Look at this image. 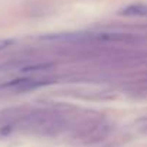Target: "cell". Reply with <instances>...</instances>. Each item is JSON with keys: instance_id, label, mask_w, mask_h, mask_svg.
I'll use <instances>...</instances> for the list:
<instances>
[{"instance_id": "cell-4", "label": "cell", "mask_w": 147, "mask_h": 147, "mask_svg": "<svg viewBox=\"0 0 147 147\" xmlns=\"http://www.w3.org/2000/svg\"><path fill=\"white\" fill-rule=\"evenodd\" d=\"M137 125H138V130L147 131V118H141V120L137 123Z\"/></svg>"}, {"instance_id": "cell-2", "label": "cell", "mask_w": 147, "mask_h": 147, "mask_svg": "<svg viewBox=\"0 0 147 147\" xmlns=\"http://www.w3.org/2000/svg\"><path fill=\"white\" fill-rule=\"evenodd\" d=\"M46 84H49V80L35 78V77H25V78L13 80V81L7 82L5 87H7L10 90H16V91H28V90H35V88L43 87Z\"/></svg>"}, {"instance_id": "cell-3", "label": "cell", "mask_w": 147, "mask_h": 147, "mask_svg": "<svg viewBox=\"0 0 147 147\" xmlns=\"http://www.w3.org/2000/svg\"><path fill=\"white\" fill-rule=\"evenodd\" d=\"M13 45H15V40L13 39H0V52L12 48Z\"/></svg>"}, {"instance_id": "cell-1", "label": "cell", "mask_w": 147, "mask_h": 147, "mask_svg": "<svg viewBox=\"0 0 147 147\" xmlns=\"http://www.w3.org/2000/svg\"><path fill=\"white\" fill-rule=\"evenodd\" d=\"M110 133V128L107 124L102 123H91L84 125L81 130L77 131L75 137L77 140H80L81 143L85 144H94L98 141H102Z\"/></svg>"}]
</instances>
